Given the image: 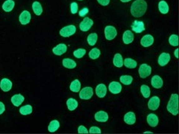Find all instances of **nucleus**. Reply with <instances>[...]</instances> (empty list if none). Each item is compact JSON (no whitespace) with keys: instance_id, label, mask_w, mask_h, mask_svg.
Wrapping results in <instances>:
<instances>
[{"instance_id":"1","label":"nucleus","mask_w":179,"mask_h":134,"mask_svg":"<svg viewBox=\"0 0 179 134\" xmlns=\"http://www.w3.org/2000/svg\"><path fill=\"white\" fill-rule=\"evenodd\" d=\"M147 10V3L145 0H136L132 3L131 7V13L134 17H140L143 16Z\"/></svg>"},{"instance_id":"2","label":"nucleus","mask_w":179,"mask_h":134,"mask_svg":"<svg viewBox=\"0 0 179 134\" xmlns=\"http://www.w3.org/2000/svg\"><path fill=\"white\" fill-rule=\"evenodd\" d=\"M167 110L171 114L177 116L178 114V94H172L167 104Z\"/></svg>"},{"instance_id":"3","label":"nucleus","mask_w":179,"mask_h":134,"mask_svg":"<svg viewBox=\"0 0 179 134\" xmlns=\"http://www.w3.org/2000/svg\"><path fill=\"white\" fill-rule=\"evenodd\" d=\"M75 31H76V28H75V25H67L61 28V30H60V35L64 37H69L74 35Z\"/></svg>"},{"instance_id":"4","label":"nucleus","mask_w":179,"mask_h":134,"mask_svg":"<svg viewBox=\"0 0 179 134\" xmlns=\"http://www.w3.org/2000/svg\"><path fill=\"white\" fill-rule=\"evenodd\" d=\"M105 35L107 40H112L117 35V31L114 26L107 25L105 28Z\"/></svg>"},{"instance_id":"5","label":"nucleus","mask_w":179,"mask_h":134,"mask_svg":"<svg viewBox=\"0 0 179 134\" xmlns=\"http://www.w3.org/2000/svg\"><path fill=\"white\" fill-rule=\"evenodd\" d=\"M152 73V68L146 63H143L139 68V75L140 78H146L148 77Z\"/></svg>"},{"instance_id":"6","label":"nucleus","mask_w":179,"mask_h":134,"mask_svg":"<svg viewBox=\"0 0 179 134\" xmlns=\"http://www.w3.org/2000/svg\"><path fill=\"white\" fill-rule=\"evenodd\" d=\"M93 95V90L91 87H84L80 91L79 93V97L81 99L83 100H89L92 98V96Z\"/></svg>"},{"instance_id":"7","label":"nucleus","mask_w":179,"mask_h":134,"mask_svg":"<svg viewBox=\"0 0 179 134\" xmlns=\"http://www.w3.org/2000/svg\"><path fill=\"white\" fill-rule=\"evenodd\" d=\"M93 25V21L90 19L89 17H85L84 18V20L81 22L80 25H79V27H80V29L82 30V31H89L90 28L92 27Z\"/></svg>"},{"instance_id":"8","label":"nucleus","mask_w":179,"mask_h":134,"mask_svg":"<svg viewBox=\"0 0 179 134\" xmlns=\"http://www.w3.org/2000/svg\"><path fill=\"white\" fill-rule=\"evenodd\" d=\"M31 14L28 11H24L20 14L19 20L22 25H27L31 21Z\"/></svg>"},{"instance_id":"9","label":"nucleus","mask_w":179,"mask_h":134,"mask_svg":"<svg viewBox=\"0 0 179 134\" xmlns=\"http://www.w3.org/2000/svg\"><path fill=\"white\" fill-rule=\"evenodd\" d=\"M160 106V99L158 96H154L151 98L148 101V107L151 110H156Z\"/></svg>"},{"instance_id":"10","label":"nucleus","mask_w":179,"mask_h":134,"mask_svg":"<svg viewBox=\"0 0 179 134\" xmlns=\"http://www.w3.org/2000/svg\"><path fill=\"white\" fill-rule=\"evenodd\" d=\"M12 82L7 78L2 79L0 82V88L3 92H9L12 88Z\"/></svg>"},{"instance_id":"11","label":"nucleus","mask_w":179,"mask_h":134,"mask_svg":"<svg viewBox=\"0 0 179 134\" xmlns=\"http://www.w3.org/2000/svg\"><path fill=\"white\" fill-rule=\"evenodd\" d=\"M109 91L113 94H119L122 91V86L121 84L116 81H113L109 84L108 86Z\"/></svg>"},{"instance_id":"12","label":"nucleus","mask_w":179,"mask_h":134,"mask_svg":"<svg viewBox=\"0 0 179 134\" xmlns=\"http://www.w3.org/2000/svg\"><path fill=\"white\" fill-rule=\"evenodd\" d=\"M131 28H132V31H134L136 33H141L143 31H145V26L144 23L142 21H137L135 20L131 25Z\"/></svg>"},{"instance_id":"13","label":"nucleus","mask_w":179,"mask_h":134,"mask_svg":"<svg viewBox=\"0 0 179 134\" xmlns=\"http://www.w3.org/2000/svg\"><path fill=\"white\" fill-rule=\"evenodd\" d=\"M154 43V37L151 35H146L143 36L141 39L140 43L143 47H149Z\"/></svg>"},{"instance_id":"14","label":"nucleus","mask_w":179,"mask_h":134,"mask_svg":"<svg viewBox=\"0 0 179 134\" xmlns=\"http://www.w3.org/2000/svg\"><path fill=\"white\" fill-rule=\"evenodd\" d=\"M67 47L65 44L64 43H61V44H58V46H56L54 48H53L52 49V52L53 53L55 54V55L61 56L62 54H64L67 52Z\"/></svg>"},{"instance_id":"15","label":"nucleus","mask_w":179,"mask_h":134,"mask_svg":"<svg viewBox=\"0 0 179 134\" xmlns=\"http://www.w3.org/2000/svg\"><path fill=\"white\" fill-rule=\"evenodd\" d=\"M169 60H170V55H169V54L163 52V53H162L161 55L159 56V58H158V63H159V65L161 66V67H164V66H166L169 63Z\"/></svg>"},{"instance_id":"16","label":"nucleus","mask_w":179,"mask_h":134,"mask_svg":"<svg viewBox=\"0 0 179 134\" xmlns=\"http://www.w3.org/2000/svg\"><path fill=\"white\" fill-rule=\"evenodd\" d=\"M96 93L99 98H104L107 93V87L105 84H99L96 88Z\"/></svg>"},{"instance_id":"17","label":"nucleus","mask_w":179,"mask_h":134,"mask_svg":"<svg viewBox=\"0 0 179 134\" xmlns=\"http://www.w3.org/2000/svg\"><path fill=\"white\" fill-rule=\"evenodd\" d=\"M11 100V102H12V104L15 107H19L23 102L24 100H25V98H24L21 94H16V95H13Z\"/></svg>"},{"instance_id":"18","label":"nucleus","mask_w":179,"mask_h":134,"mask_svg":"<svg viewBox=\"0 0 179 134\" xmlns=\"http://www.w3.org/2000/svg\"><path fill=\"white\" fill-rule=\"evenodd\" d=\"M163 80L159 75H154L152 78V85L154 88H161L163 86Z\"/></svg>"},{"instance_id":"19","label":"nucleus","mask_w":179,"mask_h":134,"mask_svg":"<svg viewBox=\"0 0 179 134\" xmlns=\"http://www.w3.org/2000/svg\"><path fill=\"white\" fill-rule=\"evenodd\" d=\"M95 119L99 122H106L108 120V115L105 111H99L96 113Z\"/></svg>"},{"instance_id":"20","label":"nucleus","mask_w":179,"mask_h":134,"mask_svg":"<svg viewBox=\"0 0 179 134\" xmlns=\"http://www.w3.org/2000/svg\"><path fill=\"white\" fill-rule=\"evenodd\" d=\"M158 117L154 113H150L147 116V122L151 127H156L158 124Z\"/></svg>"},{"instance_id":"21","label":"nucleus","mask_w":179,"mask_h":134,"mask_svg":"<svg viewBox=\"0 0 179 134\" xmlns=\"http://www.w3.org/2000/svg\"><path fill=\"white\" fill-rule=\"evenodd\" d=\"M124 121L126 124H134L136 122V116H135V114L133 112H129L127 113L124 116Z\"/></svg>"},{"instance_id":"22","label":"nucleus","mask_w":179,"mask_h":134,"mask_svg":"<svg viewBox=\"0 0 179 134\" xmlns=\"http://www.w3.org/2000/svg\"><path fill=\"white\" fill-rule=\"evenodd\" d=\"M122 39H123L124 43L130 44L134 40V34L131 31H125L123 34V36H122Z\"/></svg>"},{"instance_id":"23","label":"nucleus","mask_w":179,"mask_h":134,"mask_svg":"<svg viewBox=\"0 0 179 134\" xmlns=\"http://www.w3.org/2000/svg\"><path fill=\"white\" fill-rule=\"evenodd\" d=\"M15 5L14 2L13 0H6L2 5V9L5 12H11L14 9Z\"/></svg>"},{"instance_id":"24","label":"nucleus","mask_w":179,"mask_h":134,"mask_svg":"<svg viewBox=\"0 0 179 134\" xmlns=\"http://www.w3.org/2000/svg\"><path fill=\"white\" fill-rule=\"evenodd\" d=\"M113 63L115 67L120 68L123 66V59H122V57L120 54H116L114 57V60H113Z\"/></svg>"},{"instance_id":"25","label":"nucleus","mask_w":179,"mask_h":134,"mask_svg":"<svg viewBox=\"0 0 179 134\" xmlns=\"http://www.w3.org/2000/svg\"><path fill=\"white\" fill-rule=\"evenodd\" d=\"M63 66L67 69H74L76 67V63L70 58H64L63 60Z\"/></svg>"},{"instance_id":"26","label":"nucleus","mask_w":179,"mask_h":134,"mask_svg":"<svg viewBox=\"0 0 179 134\" xmlns=\"http://www.w3.org/2000/svg\"><path fill=\"white\" fill-rule=\"evenodd\" d=\"M32 9L34 13L37 16H40V15L42 14L43 13V7L41 4L39 2H35L32 4Z\"/></svg>"},{"instance_id":"27","label":"nucleus","mask_w":179,"mask_h":134,"mask_svg":"<svg viewBox=\"0 0 179 134\" xmlns=\"http://www.w3.org/2000/svg\"><path fill=\"white\" fill-rule=\"evenodd\" d=\"M60 127V123L58 120H53L49 123V125L48 127V131L50 133H54L57 131L58 128Z\"/></svg>"},{"instance_id":"28","label":"nucleus","mask_w":179,"mask_h":134,"mask_svg":"<svg viewBox=\"0 0 179 134\" xmlns=\"http://www.w3.org/2000/svg\"><path fill=\"white\" fill-rule=\"evenodd\" d=\"M123 65H125V67L129 68V69H134L137 67V63L134 60L131 59V58H125L123 61Z\"/></svg>"},{"instance_id":"29","label":"nucleus","mask_w":179,"mask_h":134,"mask_svg":"<svg viewBox=\"0 0 179 134\" xmlns=\"http://www.w3.org/2000/svg\"><path fill=\"white\" fill-rule=\"evenodd\" d=\"M158 8L160 12L163 14H166L169 12V5L165 1H161L158 4Z\"/></svg>"},{"instance_id":"30","label":"nucleus","mask_w":179,"mask_h":134,"mask_svg":"<svg viewBox=\"0 0 179 134\" xmlns=\"http://www.w3.org/2000/svg\"><path fill=\"white\" fill-rule=\"evenodd\" d=\"M69 89L72 92H78L80 91L81 90V83L78 80H74L73 82L71 83L70 86H69Z\"/></svg>"},{"instance_id":"31","label":"nucleus","mask_w":179,"mask_h":134,"mask_svg":"<svg viewBox=\"0 0 179 134\" xmlns=\"http://www.w3.org/2000/svg\"><path fill=\"white\" fill-rule=\"evenodd\" d=\"M78 101L74 99H69L67 101V106L69 110H75L78 107Z\"/></svg>"},{"instance_id":"32","label":"nucleus","mask_w":179,"mask_h":134,"mask_svg":"<svg viewBox=\"0 0 179 134\" xmlns=\"http://www.w3.org/2000/svg\"><path fill=\"white\" fill-rule=\"evenodd\" d=\"M32 107L31 105H25V106L20 107V113H21L23 116H27V115L31 114L32 113Z\"/></svg>"},{"instance_id":"33","label":"nucleus","mask_w":179,"mask_h":134,"mask_svg":"<svg viewBox=\"0 0 179 134\" xmlns=\"http://www.w3.org/2000/svg\"><path fill=\"white\" fill-rule=\"evenodd\" d=\"M98 39V35L96 33H92L88 35L87 37V42L90 46H94L97 42Z\"/></svg>"},{"instance_id":"34","label":"nucleus","mask_w":179,"mask_h":134,"mask_svg":"<svg viewBox=\"0 0 179 134\" xmlns=\"http://www.w3.org/2000/svg\"><path fill=\"white\" fill-rule=\"evenodd\" d=\"M100 50H99V49L94 48L89 52V57L92 60H96L100 56Z\"/></svg>"},{"instance_id":"35","label":"nucleus","mask_w":179,"mask_h":134,"mask_svg":"<svg viewBox=\"0 0 179 134\" xmlns=\"http://www.w3.org/2000/svg\"><path fill=\"white\" fill-rule=\"evenodd\" d=\"M133 78L131 75H122L120 77V81L122 84L125 85H130L132 83Z\"/></svg>"},{"instance_id":"36","label":"nucleus","mask_w":179,"mask_h":134,"mask_svg":"<svg viewBox=\"0 0 179 134\" xmlns=\"http://www.w3.org/2000/svg\"><path fill=\"white\" fill-rule=\"evenodd\" d=\"M140 91H141V93H142V95H143V97L147 98L149 97L150 95V93H151V91H150V88L148 87L147 85H142L140 87Z\"/></svg>"},{"instance_id":"37","label":"nucleus","mask_w":179,"mask_h":134,"mask_svg":"<svg viewBox=\"0 0 179 134\" xmlns=\"http://www.w3.org/2000/svg\"><path fill=\"white\" fill-rule=\"evenodd\" d=\"M169 43L171 46H178V37L177 35H172L169 38Z\"/></svg>"},{"instance_id":"38","label":"nucleus","mask_w":179,"mask_h":134,"mask_svg":"<svg viewBox=\"0 0 179 134\" xmlns=\"http://www.w3.org/2000/svg\"><path fill=\"white\" fill-rule=\"evenodd\" d=\"M86 54V50L84 49H79L75 50L73 52V54L76 58H82Z\"/></svg>"},{"instance_id":"39","label":"nucleus","mask_w":179,"mask_h":134,"mask_svg":"<svg viewBox=\"0 0 179 134\" xmlns=\"http://www.w3.org/2000/svg\"><path fill=\"white\" fill-rule=\"evenodd\" d=\"M78 4L76 2H72L70 5V10L71 12L73 14H75L77 12H78Z\"/></svg>"},{"instance_id":"40","label":"nucleus","mask_w":179,"mask_h":134,"mask_svg":"<svg viewBox=\"0 0 179 134\" xmlns=\"http://www.w3.org/2000/svg\"><path fill=\"white\" fill-rule=\"evenodd\" d=\"M90 133H101V131L99 127H92L90 128L89 131Z\"/></svg>"},{"instance_id":"41","label":"nucleus","mask_w":179,"mask_h":134,"mask_svg":"<svg viewBox=\"0 0 179 134\" xmlns=\"http://www.w3.org/2000/svg\"><path fill=\"white\" fill-rule=\"evenodd\" d=\"M78 133H89V131H87V129L85 127H84L83 125H81L78 127Z\"/></svg>"},{"instance_id":"42","label":"nucleus","mask_w":179,"mask_h":134,"mask_svg":"<svg viewBox=\"0 0 179 134\" xmlns=\"http://www.w3.org/2000/svg\"><path fill=\"white\" fill-rule=\"evenodd\" d=\"M88 12H89V10H88L87 7H84V8L82 9V10L79 11L78 14H79V16H84L87 14Z\"/></svg>"},{"instance_id":"43","label":"nucleus","mask_w":179,"mask_h":134,"mask_svg":"<svg viewBox=\"0 0 179 134\" xmlns=\"http://www.w3.org/2000/svg\"><path fill=\"white\" fill-rule=\"evenodd\" d=\"M97 1L102 6H107L110 3V0H97Z\"/></svg>"},{"instance_id":"44","label":"nucleus","mask_w":179,"mask_h":134,"mask_svg":"<svg viewBox=\"0 0 179 134\" xmlns=\"http://www.w3.org/2000/svg\"><path fill=\"white\" fill-rule=\"evenodd\" d=\"M5 104L2 102H1L0 101V115H2V113L5 112Z\"/></svg>"},{"instance_id":"45","label":"nucleus","mask_w":179,"mask_h":134,"mask_svg":"<svg viewBox=\"0 0 179 134\" xmlns=\"http://www.w3.org/2000/svg\"><path fill=\"white\" fill-rule=\"evenodd\" d=\"M178 49H176V51H175V56H176V58H178Z\"/></svg>"},{"instance_id":"46","label":"nucleus","mask_w":179,"mask_h":134,"mask_svg":"<svg viewBox=\"0 0 179 134\" xmlns=\"http://www.w3.org/2000/svg\"><path fill=\"white\" fill-rule=\"evenodd\" d=\"M122 2H129L131 1V0H120Z\"/></svg>"},{"instance_id":"47","label":"nucleus","mask_w":179,"mask_h":134,"mask_svg":"<svg viewBox=\"0 0 179 134\" xmlns=\"http://www.w3.org/2000/svg\"><path fill=\"white\" fill-rule=\"evenodd\" d=\"M145 133H152L150 131H146V132H145Z\"/></svg>"},{"instance_id":"48","label":"nucleus","mask_w":179,"mask_h":134,"mask_svg":"<svg viewBox=\"0 0 179 134\" xmlns=\"http://www.w3.org/2000/svg\"><path fill=\"white\" fill-rule=\"evenodd\" d=\"M78 1H82V0H78Z\"/></svg>"}]
</instances>
